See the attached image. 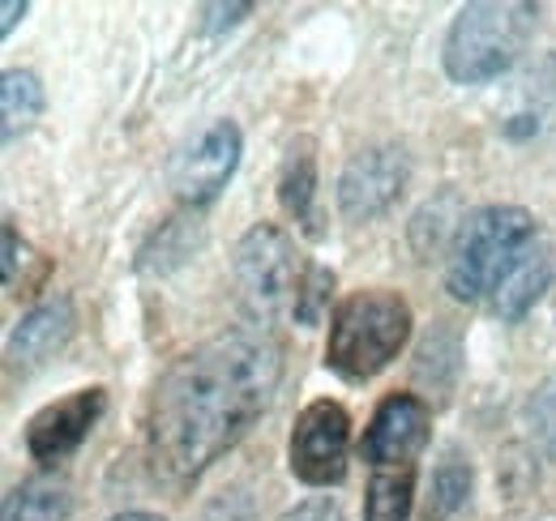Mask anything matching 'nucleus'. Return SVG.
Instances as JSON below:
<instances>
[{"label": "nucleus", "mask_w": 556, "mask_h": 521, "mask_svg": "<svg viewBox=\"0 0 556 521\" xmlns=\"http://www.w3.org/2000/svg\"><path fill=\"white\" fill-rule=\"evenodd\" d=\"M282 381V355L257 329H231L185 359L154 385L146 410V449L163 483H189L227 454L270 406Z\"/></svg>", "instance_id": "obj_1"}, {"label": "nucleus", "mask_w": 556, "mask_h": 521, "mask_svg": "<svg viewBox=\"0 0 556 521\" xmlns=\"http://www.w3.org/2000/svg\"><path fill=\"white\" fill-rule=\"evenodd\" d=\"M412 338V304L394 291H355L330 321L326 364L343 381L377 377Z\"/></svg>", "instance_id": "obj_2"}, {"label": "nucleus", "mask_w": 556, "mask_h": 521, "mask_svg": "<svg viewBox=\"0 0 556 521\" xmlns=\"http://www.w3.org/2000/svg\"><path fill=\"white\" fill-rule=\"evenodd\" d=\"M540 240L535 218L522 205H484L476 209L450 253V269H445V287L454 300H480L492 295L496 282L509 274V265L522 257L531 244Z\"/></svg>", "instance_id": "obj_3"}, {"label": "nucleus", "mask_w": 556, "mask_h": 521, "mask_svg": "<svg viewBox=\"0 0 556 521\" xmlns=\"http://www.w3.org/2000/svg\"><path fill=\"white\" fill-rule=\"evenodd\" d=\"M540 9L522 0H480L467 4L445 35V73L463 86L501 77L514 65L535 30Z\"/></svg>", "instance_id": "obj_4"}, {"label": "nucleus", "mask_w": 556, "mask_h": 521, "mask_svg": "<svg viewBox=\"0 0 556 521\" xmlns=\"http://www.w3.org/2000/svg\"><path fill=\"white\" fill-rule=\"evenodd\" d=\"M308 274L313 269H304L295 244L287 240V231H278L275 223H257L236 244V282H240L244 304L257 317H278V313L295 317Z\"/></svg>", "instance_id": "obj_5"}, {"label": "nucleus", "mask_w": 556, "mask_h": 521, "mask_svg": "<svg viewBox=\"0 0 556 521\" xmlns=\"http://www.w3.org/2000/svg\"><path fill=\"white\" fill-rule=\"evenodd\" d=\"M348 445H351V419L348 410L330 397H317L308 402L300 415H295V428H291V474L308 487H330L348 474Z\"/></svg>", "instance_id": "obj_6"}, {"label": "nucleus", "mask_w": 556, "mask_h": 521, "mask_svg": "<svg viewBox=\"0 0 556 521\" xmlns=\"http://www.w3.org/2000/svg\"><path fill=\"white\" fill-rule=\"evenodd\" d=\"M240 163V129L231 120H214L193 141H185L172 163H167V185L172 193L189 205H206L223 193V185L231 180Z\"/></svg>", "instance_id": "obj_7"}, {"label": "nucleus", "mask_w": 556, "mask_h": 521, "mask_svg": "<svg viewBox=\"0 0 556 521\" xmlns=\"http://www.w3.org/2000/svg\"><path fill=\"white\" fill-rule=\"evenodd\" d=\"M428 428H432V415L428 406L419 402L416 393H390L372 423L364 428V441H359V457L377 470H390V466H412L424 445H428Z\"/></svg>", "instance_id": "obj_8"}, {"label": "nucleus", "mask_w": 556, "mask_h": 521, "mask_svg": "<svg viewBox=\"0 0 556 521\" xmlns=\"http://www.w3.org/2000/svg\"><path fill=\"white\" fill-rule=\"evenodd\" d=\"M407 185V158L399 145H368L348 163L343 180H339V205L343 214L364 223L377 218L381 209H390Z\"/></svg>", "instance_id": "obj_9"}, {"label": "nucleus", "mask_w": 556, "mask_h": 521, "mask_svg": "<svg viewBox=\"0 0 556 521\" xmlns=\"http://www.w3.org/2000/svg\"><path fill=\"white\" fill-rule=\"evenodd\" d=\"M108 406V393L103 390H77L52 406H43L30 423H26V449L35 461H65V457L90 436V428L99 423Z\"/></svg>", "instance_id": "obj_10"}, {"label": "nucleus", "mask_w": 556, "mask_h": 521, "mask_svg": "<svg viewBox=\"0 0 556 521\" xmlns=\"http://www.w3.org/2000/svg\"><path fill=\"white\" fill-rule=\"evenodd\" d=\"M553 278H556V253L544 240H535L522 257L509 265V274L496 282V291H492V313H496L501 321H518V317L553 287Z\"/></svg>", "instance_id": "obj_11"}, {"label": "nucleus", "mask_w": 556, "mask_h": 521, "mask_svg": "<svg viewBox=\"0 0 556 521\" xmlns=\"http://www.w3.org/2000/svg\"><path fill=\"white\" fill-rule=\"evenodd\" d=\"M70 333H73V304L70 300H52V304L35 308L22 326L13 329V338H9V355H13V364L35 368V364L52 359V355L70 342Z\"/></svg>", "instance_id": "obj_12"}, {"label": "nucleus", "mask_w": 556, "mask_h": 521, "mask_svg": "<svg viewBox=\"0 0 556 521\" xmlns=\"http://www.w3.org/2000/svg\"><path fill=\"white\" fill-rule=\"evenodd\" d=\"M278 201L282 209L317 240L321 236V218H317V158H313V141L300 137L291 141L282 171H278Z\"/></svg>", "instance_id": "obj_13"}, {"label": "nucleus", "mask_w": 556, "mask_h": 521, "mask_svg": "<svg viewBox=\"0 0 556 521\" xmlns=\"http://www.w3.org/2000/svg\"><path fill=\"white\" fill-rule=\"evenodd\" d=\"M416 500V466L377 470L364 496V521H407Z\"/></svg>", "instance_id": "obj_14"}, {"label": "nucleus", "mask_w": 556, "mask_h": 521, "mask_svg": "<svg viewBox=\"0 0 556 521\" xmlns=\"http://www.w3.org/2000/svg\"><path fill=\"white\" fill-rule=\"evenodd\" d=\"M73 509L70 487L56 479H30L9 496L4 521H65Z\"/></svg>", "instance_id": "obj_15"}, {"label": "nucleus", "mask_w": 556, "mask_h": 521, "mask_svg": "<svg viewBox=\"0 0 556 521\" xmlns=\"http://www.w3.org/2000/svg\"><path fill=\"white\" fill-rule=\"evenodd\" d=\"M0 107H4V141H13L17 129H30L43 112V86L26 68H9L0 77Z\"/></svg>", "instance_id": "obj_16"}, {"label": "nucleus", "mask_w": 556, "mask_h": 521, "mask_svg": "<svg viewBox=\"0 0 556 521\" xmlns=\"http://www.w3.org/2000/svg\"><path fill=\"white\" fill-rule=\"evenodd\" d=\"M467 496H471V466L458 454H450L432 474V509H428V518H450L454 509L467 505Z\"/></svg>", "instance_id": "obj_17"}, {"label": "nucleus", "mask_w": 556, "mask_h": 521, "mask_svg": "<svg viewBox=\"0 0 556 521\" xmlns=\"http://www.w3.org/2000/svg\"><path fill=\"white\" fill-rule=\"evenodd\" d=\"M531 419H535V436H540L544 454L556 461V393H544L540 402H531Z\"/></svg>", "instance_id": "obj_18"}, {"label": "nucleus", "mask_w": 556, "mask_h": 521, "mask_svg": "<svg viewBox=\"0 0 556 521\" xmlns=\"http://www.w3.org/2000/svg\"><path fill=\"white\" fill-rule=\"evenodd\" d=\"M22 253H26V249H17V231H13V223H4V282H9V287L17 282V257H22Z\"/></svg>", "instance_id": "obj_19"}, {"label": "nucleus", "mask_w": 556, "mask_h": 521, "mask_svg": "<svg viewBox=\"0 0 556 521\" xmlns=\"http://www.w3.org/2000/svg\"><path fill=\"white\" fill-rule=\"evenodd\" d=\"M202 13H206V17H218V22H214V30H218V26H223V17H227V26H236V22L249 13V4H206Z\"/></svg>", "instance_id": "obj_20"}, {"label": "nucleus", "mask_w": 556, "mask_h": 521, "mask_svg": "<svg viewBox=\"0 0 556 521\" xmlns=\"http://www.w3.org/2000/svg\"><path fill=\"white\" fill-rule=\"evenodd\" d=\"M287 521H339V513L330 505H304V509H295Z\"/></svg>", "instance_id": "obj_21"}, {"label": "nucleus", "mask_w": 556, "mask_h": 521, "mask_svg": "<svg viewBox=\"0 0 556 521\" xmlns=\"http://www.w3.org/2000/svg\"><path fill=\"white\" fill-rule=\"evenodd\" d=\"M22 13H26V4H22V0H9V4H4V22H0V30L9 35V30L17 26V17H22Z\"/></svg>", "instance_id": "obj_22"}, {"label": "nucleus", "mask_w": 556, "mask_h": 521, "mask_svg": "<svg viewBox=\"0 0 556 521\" xmlns=\"http://www.w3.org/2000/svg\"><path fill=\"white\" fill-rule=\"evenodd\" d=\"M112 521H163V518H154V513H121V518Z\"/></svg>", "instance_id": "obj_23"}]
</instances>
